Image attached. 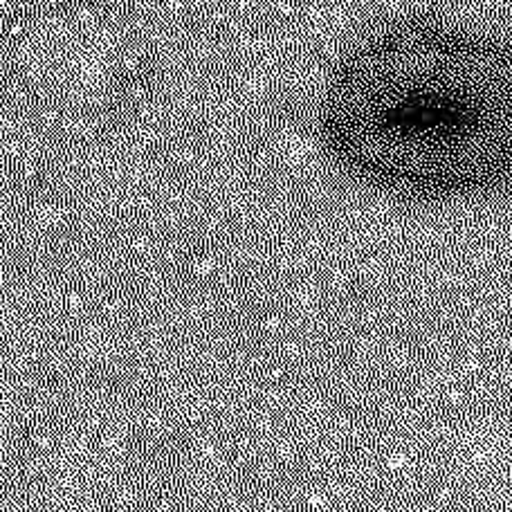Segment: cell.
Segmentation results:
<instances>
[{
	"mask_svg": "<svg viewBox=\"0 0 512 512\" xmlns=\"http://www.w3.org/2000/svg\"><path fill=\"white\" fill-rule=\"evenodd\" d=\"M319 135L337 167L384 194L512 187V43L414 18L391 25L340 63Z\"/></svg>",
	"mask_w": 512,
	"mask_h": 512,
	"instance_id": "obj_1",
	"label": "cell"
},
{
	"mask_svg": "<svg viewBox=\"0 0 512 512\" xmlns=\"http://www.w3.org/2000/svg\"><path fill=\"white\" fill-rule=\"evenodd\" d=\"M122 27L95 9L57 7L30 27V77L39 90H122L131 68Z\"/></svg>",
	"mask_w": 512,
	"mask_h": 512,
	"instance_id": "obj_2",
	"label": "cell"
},
{
	"mask_svg": "<svg viewBox=\"0 0 512 512\" xmlns=\"http://www.w3.org/2000/svg\"><path fill=\"white\" fill-rule=\"evenodd\" d=\"M373 3L384 9H393V12L400 14V18L411 21V18H416L414 14L418 9H423L427 3H432V0H373Z\"/></svg>",
	"mask_w": 512,
	"mask_h": 512,
	"instance_id": "obj_3",
	"label": "cell"
}]
</instances>
